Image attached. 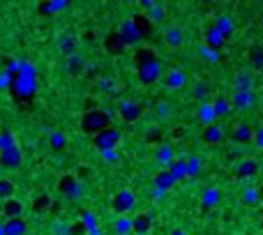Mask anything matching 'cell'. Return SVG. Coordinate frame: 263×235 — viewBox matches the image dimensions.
Instances as JSON below:
<instances>
[{"label": "cell", "mask_w": 263, "mask_h": 235, "mask_svg": "<svg viewBox=\"0 0 263 235\" xmlns=\"http://www.w3.org/2000/svg\"><path fill=\"white\" fill-rule=\"evenodd\" d=\"M111 120H113V113H111V111L90 109L81 115V129H83L85 134L95 136V134H100V131L109 129V127H113Z\"/></svg>", "instance_id": "1"}, {"label": "cell", "mask_w": 263, "mask_h": 235, "mask_svg": "<svg viewBox=\"0 0 263 235\" xmlns=\"http://www.w3.org/2000/svg\"><path fill=\"white\" fill-rule=\"evenodd\" d=\"M120 139H123V134H120L118 127H109V129H104V131H100V134L93 136V145L100 152L115 150V148H118V143H120Z\"/></svg>", "instance_id": "2"}, {"label": "cell", "mask_w": 263, "mask_h": 235, "mask_svg": "<svg viewBox=\"0 0 263 235\" xmlns=\"http://www.w3.org/2000/svg\"><path fill=\"white\" fill-rule=\"evenodd\" d=\"M136 74H139V81L143 85H153L162 79V62L157 60H150V62H143V65H136Z\"/></svg>", "instance_id": "3"}, {"label": "cell", "mask_w": 263, "mask_h": 235, "mask_svg": "<svg viewBox=\"0 0 263 235\" xmlns=\"http://www.w3.org/2000/svg\"><path fill=\"white\" fill-rule=\"evenodd\" d=\"M134 205H136V196H134V191H129V189H120L118 194L113 196V203H111V208H113L115 215L125 217L127 212L134 210Z\"/></svg>", "instance_id": "4"}, {"label": "cell", "mask_w": 263, "mask_h": 235, "mask_svg": "<svg viewBox=\"0 0 263 235\" xmlns=\"http://www.w3.org/2000/svg\"><path fill=\"white\" fill-rule=\"evenodd\" d=\"M118 35H120V40H123L125 46H134V44H139V42L143 40V35H141L139 25H136L134 19L123 21V23H120V28H118Z\"/></svg>", "instance_id": "5"}, {"label": "cell", "mask_w": 263, "mask_h": 235, "mask_svg": "<svg viewBox=\"0 0 263 235\" xmlns=\"http://www.w3.org/2000/svg\"><path fill=\"white\" fill-rule=\"evenodd\" d=\"M141 113H143V106L139 102H132V99L118 102V115L125 122H136L141 118Z\"/></svg>", "instance_id": "6"}, {"label": "cell", "mask_w": 263, "mask_h": 235, "mask_svg": "<svg viewBox=\"0 0 263 235\" xmlns=\"http://www.w3.org/2000/svg\"><path fill=\"white\" fill-rule=\"evenodd\" d=\"M85 187L81 185L76 178H72V175H65L63 180H60V194H65L67 198L72 200H81V196H83Z\"/></svg>", "instance_id": "7"}, {"label": "cell", "mask_w": 263, "mask_h": 235, "mask_svg": "<svg viewBox=\"0 0 263 235\" xmlns=\"http://www.w3.org/2000/svg\"><path fill=\"white\" fill-rule=\"evenodd\" d=\"M21 164H23V150H21L19 145L0 152V166H5V169H19Z\"/></svg>", "instance_id": "8"}, {"label": "cell", "mask_w": 263, "mask_h": 235, "mask_svg": "<svg viewBox=\"0 0 263 235\" xmlns=\"http://www.w3.org/2000/svg\"><path fill=\"white\" fill-rule=\"evenodd\" d=\"M185 83H187V74H185L180 67L169 70L166 72V76H164V85H166L169 90H183Z\"/></svg>", "instance_id": "9"}, {"label": "cell", "mask_w": 263, "mask_h": 235, "mask_svg": "<svg viewBox=\"0 0 263 235\" xmlns=\"http://www.w3.org/2000/svg\"><path fill=\"white\" fill-rule=\"evenodd\" d=\"M76 46H79V37L74 35V32H63L60 35V40H58V49H60V53L65 55V58H70V55H74L76 53Z\"/></svg>", "instance_id": "10"}, {"label": "cell", "mask_w": 263, "mask_h": 235, "mask_svg": "<svg viewBox=\"0 0 263 235\" xmlns=\"http://www.w3.org/2000/svg\"><path fill=\"white\" fill-rule=\"evenodd\" d=\"M150 228H153V215L141 212V215L132 217V233L134 235H148Z\"/></svg>", "instance_id": "11"}, {"label": "cell", "mask_w": 263, "mask_h": 235, "mask_svg": "<svg viewBox=\"0 0 263 235\" xmlns=\"http://www.w3.org/2000/svg\"><path fill=\"white\" fill-rule=\"evenodd\" d=\"M155 161H157L159 166H164V169H169V166L176 161L173 148H171L169 143H159V145H157V150H155Z\"/></svg>", "instance_id": "12"}, {"label": "cell", "mask_w": 263, "mask_h": 235, "mask_svg": "<svg viewBox=\"0 0 263 235\" xmlns=\"http://www.w3.org/2000/svg\"><path fill=\"white\" fill-rule=\"evenodd\" d=\"M254 127L247 125V122H240L238 127L233 129V141L240 145H247V143H254Z\"/></svg>", "instance_id": "13"}, {"label": "cell", "mask_w": 263, "mask_h": 235, "mask_svg": "<svg viewBox=\"0 0 263 235\" xmlns=\"http://www.w3.org/2000/svg\"><path fill=\"white\" fill-rule=\"evenodd\" d=\"M206 46H208V49H213V51H222L224 49V44H226V37L222 35V32L217 30V28H208V30H206Z\"/></svg>", "instance_id": "14"}, {"label": "cell", "mask_w": 263, "mask_h": 235, "mask_svg": "<svg viewBox=\"0 0 263 235\" xmlns=\"http://www.w3.org/2000/svg\"><path fill=\"white\" fill-rule=\"evenodd\" d=\"M3 217H5V221L7 219H21V217H23V203L16 198L5 200V205H3Z\"/></svg>", "instance_id": "15"}, {"label": "cell", "mask_w": 263, "mask_h": 235, "mask_svg": "<svg viewBox=\"0 0 263 235\" xmlns=\"http://www.w3.org/2000/svg\"><path fill=\"white\" fill-rule=\"evenodd\" d=\"M254 104H256V95H254V90L252 92H236L233 99H231V106H236L238 111H247V109H252Z\"/></svg>", "instance_id": "16"}, {"label": "cell", "mask_w": 263, "mask_h": 235, "mask_svg": "<svg viewBox=\"0 0 263 235\" xmlns=\"http://www.w3.org/2000/svg\"><path fill=\"white\" fill-rule=\"evenodd\" d=\"M176 182H178V180H176L173 175H171L166 169H162V171H157V173H155V180H153V185L157 187V189L169 191V189H173V187H176Z\"/></svg>", "instance_id": "17"}, {"label": "cell", "mask_w": 263, "mask_h": 235, "mask_svg": "<svg viewBox=\"0 0 263 235\" xmlns=\"http://www.w3.org/2000/svg\"><path fill=\"white\" fill-rule=\"evenodd\" d=\"M233 88H236V92H252L254 74L252 72H240V74L233 79Z\"/></svg>", "instance_id": "18"}, {"label": "cell", "mask_w": 263, "mask_h": 235, "mask_svg": "<svg viewBox=\"0 0 263 235\" xmlns=\"http://www.w3.org/2000/svg\"><path fill=\"white\" fill-rule=\"evenodd\" d=\"M256 173H258V161H254V159L240 161L238 169H236V175H238L240 180H249V178H254Z\"/></svg>", "instance_id": "19"}, {"label": "cell", "mask_w": 263, "mask_h": 235, "mask_svg": "<svg viewBox=\"0 0 263 235\" xmlns=\"http://www.w3.org/2000/svg\"><path fill=\"white\" fill-rule=\"evenodd\" d=\"M219 198H222V194H219L217 187H208V189L201 194V208H203V210H213L215 205H219Z\"/></svg>", "instance_id": "20"}, {"label": "cell", "mask_w": 263, "mask_h": 235, "mask_svg": "<svg viewBox=\"0 0 263 235\" xmlns=\"http://www.w3.org/2000/svg\"><path fill=\"white\" fill-rule=\"evenodd\" d=\"M199 120L203 122L206 127H210V125H215V120H217V113H215V106H213V102H203V104L199 106Z\"/></svg>", "instance_id": "21"}, {"label": "cell", "mask_w": 263, "mask_h": 235, "mask_svg": "<svg viewBox=\"0 0 263 235\" xmlns=\"http://www.w3.org/2000/svg\"><path fill=\"white\" fill-rule=\"evenodd\" d=\"M5 235H25L28 233V221L21 217V219H7L5 224Z\"/></svg>", "instance_id": "22"}, {"label": "cell", "mask_w": 263, "mask_h": 235, "mask_svg": "<svg viewBox=\"0 0 263 235\" xmlns=\"http://www.w3.org/2000/svg\"><path fill=\"white\" fill-rule=\"evenodd\" d=\"M215 28H217V30L228 40V37L233 35V30H236V23H233V19H231L228 14H219L217 21H215Z\"/></svg>", "instance_id": "23"}, {"label": "cell", "mask_w": 263, "mask_h": 235, "mask_svg": "<svg viewBox=\"0 0 263 235\" xmlns=\"http://www.w3.org/2000/svg\"><path fill=\"white\" fill-rule=\"evenodd\" d=\"M83 70H85V62L81 60V55H79V53L70 55V58L65 60V72H67V74H72V76H79Z\"/></svg>", "instance_id": "24"}, {"label": "cell", "mask_w": 263, "mask_h": 235, "mask_svg": "<svg viewBox=\"0 0 263 235\" xmlns=\"http://www.w3.org/2000/svg\"><path fill=\"white\" fill-rule=\"evenodd\" d=\"M67 7H70L67 0H49V3H42V5L37 7V12H40V14H55V12H60V10H67Z\"/></svg>", "instance_id": "25"}, {"label": "cell", "mask_w": 263, "mask_h": 235, "mask_svg": "<svg viewBox=\"0 0 263 235\" xmlns=\"http://www.w3.org/2000/svg\"><path fill=\"white\" fill-rule=\"evenodd\" d=\"M164 37H166V44L173 46V49H178V46H183L185 37H183V30H180L178 25H171L169 30L164 32Z\"/></svg>", "instance_id": "26"}, {"label": "cell", "mask_w": 263, "mask_h": 235, "mask_svg": "<svg viewBox=\"0 0 263 235\" xmlns=\"http://www.w3.org/2000/svg\"><path fill=\"white\" fill-rule=\"evenodd\" d=\"M222 139H224V131H222V127L219 125H210V127H206L203 129V141L206 143L215 145V143H222Z\"/></svg>", "instance_id": "27"}, {"label": "cell", "mask_w": 263, "mask_h": 235, "mask_svg": "<svg viewBox=\"0 0 263 235\" xmlns=\"http://www.w3.org/2000/svg\"><path fill=\"white\" fill-rule=\"evenodd\" d=\"M104 44H106V49H109L113 55H120L125 51V44H123V40H120L118 32H109V37H106Z\"/></svg>", "instance_id": "28"}, {"label": "cell", "mask_w": 263, "mask_h": 235, "mask_svg": "<svg viewBox=\"0 0 263 235\" xmlns=\"http://www.w3.org/2000/svg\"><path fill=\"white\" fill-rule=\"evenodd\" d=\"M166 171L173 175L176 180H185V178H187V159H176Z\"/></svg>", "instance_id": "29"}, {"label": "cell", "mask_w": 263, "mask_h": 235, "mask_svg": "<svg viewBox=\"0 0 263 235\" xmlns=\"http://www.w3.org/2000/svg\"><path fill=\"white\" fill-rule=\"evenodd\" d=\"M49 143L55 152H60V150H65V145H67V136H65L60 129H53L51 136H49Z\"/></svg>", "instance_id": "30"}, {"label": "cell", "mask_w": 263, "mask_h": 235, "mask_svg": "<svg viewBox=\"0 0 263 235\" xmlns=\"http://www.w3.org/2000/svg\"><path fill=\"white\" fill-rule=\"evenodd\" d=\"M243 203L247 205V208H256V205L261 203V194H258V189L247 187V189L243 191Z\"/></svg>", "instance_id": "31"}, {"label": "cell", "mask_w": 263, "mask_h": 235, "mask_svg": "<svg viewBox=\"0 0 263 235\" xmlns=\"http://www.w3.org/2000/svg\"><path fill=\"white\" fill-rule=\"evenodd\" d=\"M113 233L115 235H129L132 233V219L129 217H118L113 221Z\"/></svg>", "instance_id": "32"}, {"label": "cell", "mask_w": 263, "mask_h": 235, "mask_svg": "<svg viewBox=\"0 0 263 235\" xmlns=\"http://www.w3.org/2000/svg\"><path fill=\"white\" fill-rule=\"evenodd\" d=\"M249 65L254 70H263V46H252V51H249Z\"/></svg>", "instance_id": "33"}, {"label": "cell", "mask_w": 263, "mask_h": 235, "mask_svg": "<svg viewBox=\"0 0 263 235\" xmlns=\"http://www.w3.org/2000/svg\"><path fill=\"white\" fill-rule=\"evenodd\" d=\"M14 191H16L14 182L7 180V178H0V198H3V200H10L12 196H14Z\"/></svg>", "instance_id": "34"}, {"label": "cell", "mask_w": 263, "mask_h": 235, "mask_svg": "<svg viewBox=\"0 0 263 235\" xmlns=\"http://www.w3.org/2000/svg\"><path fill=\"white\" fill-rule=\"evenodd\" d=\"M51 233L53 235H72V224L70 221H63V219H55L51 224Z\"/></svg>", "instance_id": "35"}, {"label": "cell", "mask_w": 263, "mask_h": 235, "mask_svg": "<svg viewBox=\"0 0 263 235\" xmlns=\"http://www.w3.org/2000/svg\"><path fill=\"white\" fill-rule=\"evenodd\" d=\"M213 106H215V113H217V118L228 115V111H231V102H228L226 97H217V99L213 102Z\"/></svg>", "instance_id": "36"}, {"label": "cell", "mask_w": 263, "mask_h": 235, "mask_svg": "<svg viewBox=\"0 0 263 235\" xmlns=\"http://www.w3.org/2000/svg\"><path fill=\"white\" fill-rule=\"evenodd\" d=\"M14 145H16V139H14V134H12L10 129L0 131V152L10 150V148H14Z\"/></svg>", "instance_id": "37"}, {"label": "cell", "mask_w": 263, "mask_h": 235, "mask_svg": "<svg viewBox=\"0 0 263 235\" xmlns=\"http://www.w3.org/2000/svg\"><path fill=\"white\" fill-rule=\"evenodd\" d=\"M136 65H143V62H150V60H157V55H155L153 49H139L134 55Z\"/></svg>", "instance_id": "38"}, {"label": "cell", "mask_w": 263, "mask_h": 235, "mask_svg": "<svg viewBox=\"0 0 263 235\" xmlns=\"http://www.w3.org/2000/svg\"><path fill=\"white\" fill-rule=\"evenodd\" d=\"M81 224H83V228L88 230H97V215H95V212H83V217H81Z\"/></svg>", "instance_id": "39"}, {"label": "cell", "mask_w": 263, "mask_h": 235, "mask_svg": "<svg viewBox=\"0 0 263 235\" xmlns=\"http://www.w3.org/2000/svg\"><path fill=\"white\" fill-rule=\"evenodd\" d=\"M201 173V159L199 157H189L187 159V178H196Z\"/></svg>", "instance_id": "40"}, {"label": "cell", "mask_w": 263, "mask_h": 235, "mask_svg": "<svg viewBox=\"0 0 263 235\" xmlns=\"http://www.w3.org/2000/svg\"><path fill=\"white\" fill-rule=\"evenodd\" d=\"M208 92H210V88H208V83H203V81H199V83L194 85V99L203 102L206 97H208Z\"/></svg>", "instance_id": "41"}, {"label": "cell", "mask_w": 263, "mask_h": 235, "mask_svg": "<svg viewBox=\"0 0 263 235\" xmlns=\"http://www.w3.org/2000/svg\"><path fill=\"white\" fill-rule=\"evenodd\" d=\"M201 55H203L206 60H210V62H219V60H222V53H219V51L208 49V46H201Z\"/></svg>", "instance_id": "42"}, {"label": "cell", "mask_w": 263, "mask_h": 235, "mask_svg": "<svg viewBox=\"0 0 263 235\" xmlns=\"http://www.w3.org/2000/svg\"><path fill=\"white\" fill-rule=\"evenodd\" d=\"M97 85H100V90L111 92V90H115V79H113V76H102Z\"/></svg>", "instance_id": "43"}, {"label": "cell", "mask_w": 263, "mask_h": 235, "mask_svg": "<svg viewBox=\"0 0 263 235\" xmlns=\"http://www.w3.org/2000/svg\"><path fill=\"white\" fill-rule=\"evenodd\" d=\"M148 19H150V21H155V23H159V21L164 19V7L159 5V3H157V5L153 7V10L148 12Z\"/></svg>", "instance_id": "44"}, {"label": "cell", "mask_w": 263, "mask_h": 235, "mask_svg": "<svg viewBox=\"0 0 263 235\" xmlns=\"http://www.w3.org/2000/svg\"><path fill=\"white\" fill-rule=\"evenodd\" d=\"M136 25H139V30H141V35H150V19H143V16H136Z\"/></svg>", "instance_id": "45"}, {"label": "cell", "mask_w": 263, "mask_h": 235, "mask_svg": "<svg viewBox=\"0 0 263 235\" xmlns=\"http://www.w3.org/2000/svg\"><path fill=\"white\" fill-rule=\"evenodd\" d=\"M10 85H12V74L10 72L0 74V90H5V88H10Z\"/></svg>", "instance_id": "46"}, {"label": "cell", "mask_w": 263, "mask_h": 235, "mask_svg": "<svg viewBox=\"0 0 263 235\" xmlns=\"http://www.w3.org/2000/svg\"><path fill=\"white\" fill-rule=\"evenodd\" d=\"M254 143H256V148L263 150V127H258V129L254 131Z\"/></svg>", "instance_id": "47"}, {"label": "cell", "mask_w": 263, "mask_h": 235, "mask_svg": "<svg viewBox=\"0 0 263 235\" xmlns=\"http://www.w3.org/2000/svg\"><path fill=\"white\" fill-rule=\"evenodd\" d=\"M102 157H104L106 161H118V159H120L118 152H115V150H106V152H102Z\"/></svg>", "instance_id": "48"}, {"label": "cell", "mask_w": 263, "mask_h": 235, "mask_svg": "<svg viewBox=\"0 0 263 235\" xmlns=\"http://www.w3.org/2000/svg\"><path fill=\"white\" fill-rule=\"evenodd\" d=\"M46 205H49V196L44 194V196H40V200L35 203V210H44Z\"/></svg>", "instance_id": "49"}, {"label": "cell", "mask_w": 263, "mask_h": 235, "mask_svg": "<svg viewBox=\"0 0 263 235\" xmlns=\"http://www.w3.org/2000/svg\"><path fill=\"white\" fill-rule=\"evenodd\" d=\"M157 113H159V118H166V115H169V104H166V102H162V104H159V109H157Z\"/></svg>", "instance_id": "50"}, {"label": "cell", "mask_w": 263, "mask_h": 235, "mask_svg": "<svg viewBox=\"0 0 263 235\" xmlns=\"http://www.w3.org/2000/svg\"><path fill=\"white\" fill-rule=\"evenodd\" d=\"M164 196H166V191H164V189H157V187H153V198H155V200H162Z\"/></svg>", "instance_id": "51"}, {"label": "cell", "mask_w": 263, "mask_h": 235, "mask_svg": "<svg viewBox=\"0 0 263 235\" xmlns=\"http://www.w3.org/2000/svg\"><path fill=\"white\" fill-rule=\"evenodd\" d=\"M155 5H157V3H155V0H141V7H143V10H148V12L153 10Z\"/></svg>", "instance_id": "52"}, {"label": "cell", "mask_w": 263, "mask_h": 235, "mask_svg": "<svg viewBox=\"0 0 263 235\" xmlns=\"http://www.w3.org/2000/svg\"><path fill=\"white\" fill-rule=\"evenodd\" d=\"M171 235H187V233H185V230H180V228H178V230H171Z\"/></svg>", "instance_id": "53"}, {"label": "cell", "mask_w": 263, "mask_h": 235, "mask_svg": "<svg viewBox=\"0 0 263 235\" xmlns=\"http://www.w3.org/2000/svg\"><path fill=\"white\" fill-rule=\"evenodd\" d=\"M258 194H261V203H263V182H261V187H258Z\"/></svg>", "instance_id": "54"}, {"label": "cell", "mask_w": 263, "mask_h": 235, "mask_svg": "<svg viewBox=\"0 0 263 235\" xmlns=\"http://www.w3.org/2000/svg\"><path fill=\"white\" fill-rule=\"evenodd\" d=\"M90 235H102V230L97 228V230H90Z\"/></svg>", "instance_id": "55"}, {"label": "cell", "mask_w": 263, "mask_h": 235, "mask_svg": "<svg viewBox=\"0 0 263 235\" xmlns=\"http://www.w3.org/2000/svg\"><path fill=\"white\" fill-rule=\"evenodd\" d=\"M0 235H5V226L0 224Z\"/></svg>", "instance_id": "56"}, {"label": "cell", "mask_w": 263, "mask_h": 235, "mask_svg": "<svg viewBox=\"0 0 263 235\" xmlns=\"http://www.w3.org/2000/svg\"><path fill=\"white\" fill-rule=\"evenodd\" d=\"M261 25H263V16H261Z\"/></svg>", "instance_id": "57"}, {"label": "cell", "mask_w": 263, "mask_h": 235, "mask_svg": "<svg viewBox=\"0 0 263 235\" xmlns=\"http://www.w3.org/2000/svg\"><path fill=\"white\" fill-rule=\"evenodd\" d=\"M261 228H263V219H261Z\"/></svg>", "instance_id": "58"}]
</instances>
